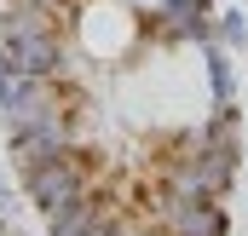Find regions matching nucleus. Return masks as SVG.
<instances>
[{
    "label": "nucleus",
    "mask_w": 248,
    "mask_h": 236,
    "mask_svg": "<svg viewBox=\"0 0 248 236\" xmlns=\"http://www.w3.org/2000/svg\"><path fill=\"white\" fill-rule=\"evenodd\" d=\"M237 178V156L219 150V144H202V150H173L168 167H162V190L168 196H219L231 190Z\"/></svg>",
    "instance_id": "f257e3e1"
},
{
    "label": "nucleus",
    "mask_w": 248,
    "mask_h": 236,
    "mask_svg": "<svg viewBox=\"0 0 248 236\" xmlns=\"http://www.w3.org/2000/svg\"><path fill=\"white\" fill-rule=\"evenodd\" d=\"M81 150V127H75V104H52L46 116L23 133H12V162L17 173H29L35 162H52V156H69Z\"/></svg>",
    "instance_id": "f03ea898"
},
{
    "label": "nucleus",
    "mask_w": 248,
    "mask_h": 236,
    "mask_svg": "<svg viewBox=\"0 0 248 236\" xmlns=\"http://www.w3.org/2000/svg\"><path fill=\"white\" fill-rule=\"evenodd\" d=\"M81 190H93V173H87L81 150H69V156H52V162H35V167L23 173V196L41 207V219H46V213H58L63 202H75Z\"/></svg>",
    "instance_id": "7ed1b4c3"
},
{
    "label": "nucleus",
    "mask_w": 248,
    "mask_h": 236,
    "mask_svg": "<svg viewBox=\"0 0 248 236\" xmlns=\"http://www.w3.org/2000/svg\"><path fill=\"white\" fill-rule=\"evenodd\" d=\"M156 213L168 236H231V213L219 196H168L156 190Z\"/></svg>",
    "instance_id": "20e7f679"
},
{
    "label": "nucleus",
    "mask_w": 248,
    "mask_h": 236,
    "mask_svg": "<svg viewBox=\"0 0 248 236\" xmlns=\"http://www.w3.org/2000/svg\"><path fill=\"white\" fill-rule=\"evenodd\" d=\"M58 23H63V12H52V6H6L0 0V46L35 35V29H58Z\"/></svg>",
    "instance_id": "39448f33"
},
{
    "label": "nucleus",
    "mask_w": 248,
    "mask_h": 236,
    "mask_svg": "<svg viewBox=\"0 0 248 236\" xmlns=\"http://www.w3.org/2000/svg\"><path fill=\"white\" fill-rule=\"evenodd\" d=\"M208 92H214V104H237V69H231V58L219 52V41H208Z\"/></svg>",
    "instance_id": "423d86ee"
},
{
    "label": "nucleus",
    "mask_w": 248,
    "mask_h": 236,
    "mask_svg": "<svg viewBox=\"0 0 248 236\" xmlns=\"http://www.w3.org/2000/svg\"><path fill=\"white\" fill-rule=\"evenodd\" d=\"M202 127H208V138H214L219 150L243 156V116H237V104H214V116L202 121Z\"/></svg>",
    "instance_id": "0eeeda50"
},
{
    "label": "nucleus",
    "mask_w": 248,
    "mask_h": 236,
    "mask_svg": "<svg viewBox=\"0 0 248 236\" xmlns=\"http://www.w3.org/2000/svg\"><path fill=\"white\" fill-rule=\"evenodd\" d=\"M214 41H219L225 52H243L248 46V17L243 12H219V35H214Z\"/></svg>",
    "instance_id": "6e6552de"
},
{
    "label": "nucleus",
    "mask_w": 248,
    "mask_h": 236,
    "mask_svg": "<svg viewBox=\"0 0 248 236\" xmlns=\"http://www.w3.org/2000/svg\"><path fill=\"white\" fill-rule=\"evenodd\" d=\"M6 6H52V12H75V0H6Z\"/></svg>",
    "instance_id": "1a4fd4ad"
},
{
    "label": "nucleus",
    "mask_w": 248,
    "mask_h": 236,
    "mask_svg": "<svg viewBox=\"0 0 248 236\" xmlns=\"http://www.w3.org/2000/svg\"><path fill=\"white\" fill-rule=\"evenodd\" d=\"M6 87H12V63H6V52H0V98H6Z\"/></svg>",
    "instance_id": "9d476101"
},
{
    "label": "nucleus",
    "mask_w": 248,
    "mask_h": 236,
    "mask_svg": "<svg viewBox=\"0 0 248 236\" xmlns=\"http://www.w3.org/2000/svg\"><path fill=\"white\" fill-rule=\"evenodd\" d=\"M0 213H12V190L6 184H0Z\"/></svg>",
    "instance_id": "9b49d317"
}]
</instances>
